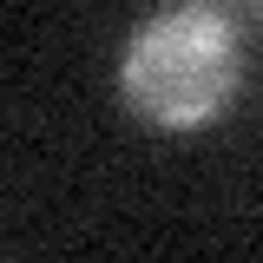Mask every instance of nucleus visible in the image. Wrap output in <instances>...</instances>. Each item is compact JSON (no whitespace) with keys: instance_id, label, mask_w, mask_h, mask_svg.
I'll use <instances>...</instances> for the list:
<instances>
[{"instance_id":"nucleus-1","label":"nucleus","mask_w":263,"mask_h":263,"mask_svg":"<svg viewBox=\"0 0 263 263\" xmlns=\"http://www.w3.org/2000/svg\"><path fill=\"white\" fill-rule=\"evenodd\" d=\"M243 86L237 13L211 0H171L145 13L119 46V92L145 125L191 132L211 125Z\"/></svg>"}]
</instances>
